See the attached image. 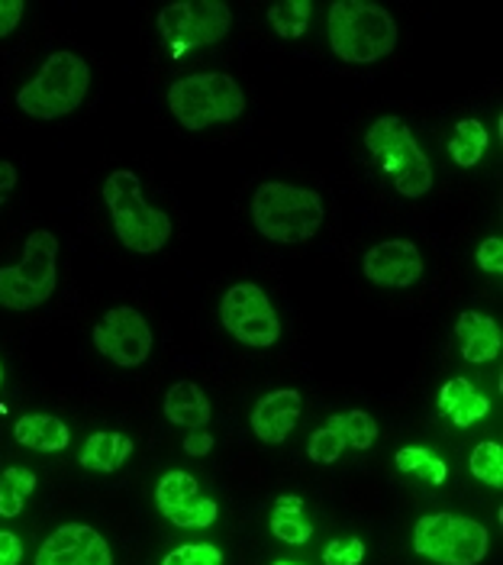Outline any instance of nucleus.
<instances>
[{
	"instance_id": "1",
	"label": "nucleus",
	"mask_w": 503,
	"mask_h": 565,
	"mask_svg": "<svg viewBox=\"0 0 503 565\" xmlns=\"http://www.w3.org/2000/svg\"><path fill=\"white\" fill-rule=\"evenodd\" d=\"M252 220H255V230L265 239L297 246V243L313 239L317 230L323 226V201L310 188L265 181V184L255 188Z\"/></svg>"
},
{
	"instance_id": "2",
	"label": "nucleus",
	"mask_w": 503,
	"mask_h": 565,
	"mask_svg": "<svg viewBox=\"0 0 503 565\" xmlns=\"http://www.w3.org/2000/svg\"><path fill=\"white\" fill-rule=\"evenodd\" d=\"M330 45L352 65L381 62L397 49V23L381 3L335 0L330 7Z\"/></svg>"
},
{
	"instance_id": "3",
	"label": "nucleus",
	"mask_w": 503,
	"mask_h": 565,
	"mask_svg": "<svg viewBox=\"0 0 503 565\" xmlns=\"http://www.w3.org/2000/svg\"><path fill=\"white\" fill-rule=\"evenodd\" d=\"M104 201L114 220V230L129 253L149 256L159 253L171 239V220L165 211L146 204L142 181L136 178V172L129 169L110 172V178L104 181Z\"/></svg>"
},
{
	"instance_id": "4",
	"label": "nucleus",
	"mask_w": 503,
	"mask_h": 565,
	"mask_svg": "<svg viewBox=\"0 0 503 565\" xmlns=\"http://www.w3.org/2000/svg\"><path fill=\"white\" fill-rule=\"evenodd\" d=\"M90 85V68L75 52H55L45 58L40 75L20 87L17 107L33 120H58L75 114Z\"/></svg>"
},
{
	"instance_id": "5",
	"label": "nucleus",
	"mask_w": 503,
	"mask_h": 565,
	"mask_svg": "<svg viewBox=\"0 0 503 565\" xmlns=\"http://www.w3.org/2000/svg\"><path fill=\"white\" fill-rule=\"evenodd\" d=\"M168 107L181 127L197 132L236 120L246 110V94L233 75L223 72L188 75L168 87Z\"/></svg>"
},
{
	"instance_id": "6",
	"label": "nucleus",
	"mask_w": 503,
	"mask_h": 565,
	"mask_svg": "<svg viewBox=\"0 0 503 565\" xmlns=\"http://www.w3.org/2000/svg\"><path fill=\"white\" fill-rule=\"evenodd\" d=\"M365 149L404 198H422L432 188V162L419 149L410 127L400 117H377L365 132Z\"/></svg>"
},
{
	"instance_id": "7",
	"label": "nucleus",
	"mask_w": 503,
	"mask_h": 565,
	"mask_svg": "<svg viewBox=\"0 0 503 565\" xmlns=\"http://www.w3.org/2000/svg\"><path fill=\"white\" fill-rule=\"evenodd\" d=\"M58 281V239L49 230H33L23 243V262L0 268V307L33 310L45 305Z\"/></svg>"
},
{
	"instance_id": "8",
	"label": "nucleus",
	"mask_w": 503,
	"mask_h": 565,
	"mask_svg": "<svg viewBox=\"0 0 503 565\" xmlns=\"http://www.w3.org/2000/svg\"><path fill=\"white\" fill-rule=\"evenodd\" d=\"M488 526L459 514L419 518L414 530V550L436 565H478L488 556Z\"/></svg>"
},
{
	"instance_id": "9",
	"label": "nucleus",
	"mask_w": 503,
	"mask_h": 565,
	"mask_svg": "<svg viewBox=\"0 0 503 565\" xmlns=\"http://www.w3.org/2000/svg\"><path fill=\"white\" fill-rule=\"evenodd\" d=\"M233 26V10L220 0H181L159 13V33L174 55L220 43Z\"/></svg>"
},
{
	"instance_id": "10",
	"label": "nucleus",
	"mask_w": 503,
	"mask_h": 565,
	"mask_svg": "<svg viewBox=\"0 0 503 565\" xmlns=\"http://www.w3.org/2000/svg\"><path fill=\"white\" fill-rule=\"evenodd\" d=\"M220 320H223L226 333H233L243 347H275L281 337V320H278L275 307L268 301V295L252 281H239L223 295Z\"/></svg>"
},
{
	"instance_id": "11",
	"label": "nucleus",
	"mask_w": 503,
	"mask_h": 565,
	"mask_svg": "<svg viewBox=\"0 0 503 565\" xmlns=\"http://www.w3.org/2000/svg\"><path fill=\"white\" fill-rule=\"evenodd\" d=\"M94 347L110 362L124 369H136L152 352V330L136 307H110L94 323Z\"/></svg>"
},
{
	"instance_id": "12",
	"label": "nucleus",
	"mask_w": 503,
	"mask_h": 565,
	"mask_svg": "<svg viewBox=\"0 0 503 565\" xmlns=\"http://www.w3.org/2000/svg\"><path fill=\"white\" fill-rule=\"evenodd\" d=\"M156 501H159V511L165 514V521L174 526H188V530H207L216 521V501L201 494V484L194 476L174 469L165 472L159 488H156Z\"/></svg>"
},
{
	"instance_id": "13",
	"label": "nucleus",
	"mask_w": 503,
	"mask_h": 565,
	"mask_svg": "<svg viewBox=\"0 0 503 565\" xmlns=\"http://www.w3.org/2000/svg\"><path fill=\"white\" fill-rule=\"evenodd\" d=\"M36 565H114V553L94 526L65 523L42 543Z\"/></svg>"
},
{
	"instance_id": "14",
	"label": "nucleus",
	"mask_w": 503,
	"mask_h": 565,
	"mask_svg": "<svg viewBox=\"0 0 503 565\" xmlns=\"http://www.w3.org/2000/svg\"><path fill=\"white\" fill-rule=\"evenodd\" d=\"M362 268L377 288H410L422 275V256L410 239H387L365 253Z\"/></svg>"
},
{
	"instance_id": "15",
	"label": "nucleus",
	"mask_w": 503,
	"mask_h": 565,
	"mask_svg": "<svg viewBox=\"0 0 503 565\" xmlns=\"http://www.w3.org/2000/svg\"><path fill=\"white\" fill-rule=\"evenodd\" d=\"M303 414V397L293 388H281V392L265 394L255 411H252V434L258 436L261 443H285L293 434L297 420Z\"/></svg>"
},
{
	"instance_id": "16",
	"label": "nucleus",
	"mask_w": 503,
	"mask_h": 565,
	"mask_svg": "<svg viewBox=\"0 0 503 565\" xmlns=\"http://www.w3.org/2000/svg\"><path fill=\"white\" fill-rule=\"evenodd\" d=\"M456 337H459V349L464 355V362H491L501 355L503 337L501 323L488 313H478V310H464L456 323Z\"/></svg>"
},
{
	"instance_id": "17",
	"label": "nucleus",
	"mask_w": 503,
	"mask_h": 565,
	"mask_svg": "<svg viewBox=\"0 0 503 565\" xmlns=\"http://www.w3.org/2000/svg\"><path fill=\"white\" fill-rule=\"evenodd\" d=\"M439 414L449 417L459 430H468L471 424H478V420H484L491 414V401L478 392L468 379H452V382L442 385Z\"/></svg>"
},
{
	"instance_id": "18",
	"label": "nucleus",
	"mask_w": 503,
	"mask_h": 565,
	"mask_svg": "<svg viewBox=\"0 0 503 565\" xmlns=\"http://www.w3.org/2000/svg\"><path fill=\"white\" fill-rule=\"evenodd\" d=\"M165 417L171 424H178V427L201 430V427L210 424L213 407H210L207 394L201 392L194 382H178L165 394Z\"/></svg>"
},
{
	"instance_id": "19",
	"label": "nucleus",
	"mask_w": 503,
	"mask_h": 565,
	"mask_svg": "<svg viewBox=\"0 0 503 565\" xmlns=\"http://www.w3.org/2000/svg\"><path fill=\"white\" fill-rule=\"evenodd\" d=\"M13 436H17L20 446L36 449V452H62L72 443L68 427L58 417H49V414H26V417H20L13 424Z\"/></svg>"
},
{
	"instance_id": "20",
	"label": "nucleus",
	"mask_w": 503,
	"mask_h": 565,
	"mask_svg": "<svg viewBox=\"0 0 503 565\" xmlns=\"http://www.w3.org/2000/svg\"><path fill=\"white\" fill-rule=\"evenodd\" d=\"M136 443L124 434H94L87 436L82 449V466L90 472H117L132 456Z\"/></svg>"
},
{
	"instance_id": "21",
	"label": "nucleus",
	"mask_w": 503,
	"mask_h": 565,
	"mask_svg": "<svg viewBox=\"0 0 503 565\" xmlns=\"http://www.w3.org/2000/svg\"><path fill=\"white\" fill-rule=\"evenodd\" d=\"M484 149H488V130H484L478 120H459L452 139H449V156H452V162H456L459 169H471V166L481 162Z\"/></svg>"
},
{
	"instance_id": "22",
	"label": "nucleus",
	"mask_w": 503,
	"mask_h": 565,
	"mask_svg": "<svg viewBox=\"0 0 503 565\" xmlns=\"http://www.w3.org/2000/svg\"><path fill=\"white\" fill-rule=\"evenodd\" d=\"M33 491H36V476L23 466H10L0 476V518H20Z\"/></svg>"
},
{
	"instance_id": "23",
	"label": "nucleus",
	"mask_w": 503,
	"mask_h": 565,
	"mask_svg": "<svg viewBox=\"0 0 503 565\" xmlns=\"http://www.w3.org/2000/svg\"><path fill=\"white\" fill-rule=\"evenodd\" d=\"M310 13H313L310 0H281L268 7V23L281 40H300L310 26Z\"/></svg>"
},
{
	"instance_id": "24",
	"label": "nucleus",
	"mask_w": 503,
	"mask_h": 565,
	"mask_svg": "<svg viewBox=\"0 0 503 565\" xmlns=\"http://www.w3.org/2000/svg\"><path fill=\"white\" fill-rule=\"evenodd\" d=\"M394 462H397L400 472H419L422 479L432 481V484H446V479H449V466L436 452H429L422 446H404L394 456Z\"/></svg>"
},
{
	"instance_id": "25",
	"label": "nucleus",
	"mask_w": 503,
	"mask_h": 565,
	"mask_svg": "<svg viewBox=\"0 0 503 565\" xmlns=\"http://www.w3.org/2000/svg\"><path fill=\"white\" fill-rule=\"evenodd\" d=\"M471 476L488 484V488H501L503 484V446L501 443H478L471 452Z\"/></svg>"
},
{
	"instance_id": "26",
	"label": "nucleus",
	"mask_w": 503,
	"mask_h": 565,
	"mask_svg": "<svg viewBox=\"0 0 503 565\" xmlns=\"http://www.w3.org/2000/svg\"><path fill=\"white\" fill-rule=\"evenodd\" d=\"M342 449H345V436L339 430V414H333V417L327 420V427L313 430L310 443H307V456H310L313 462L330 466V462H339Z\"/></svg>"
},
{
	"instance_id": "27",
	"label": "nucleus",
	"mask_w": 503,
	"mask_h": 565,
	"mask_svg": "<svg viewBox=\"0 0 503 565\" xmlns=\"http://www.w3.org/2000/svg\"><path fill=\"white\" fill-rule=\"evenodd\" d=\"M339 430L345 436V446H352V449H368V446H375L377 439L375 417H368L365 411L339 414Z\"/></svg>"
},
{
	"instance_id": "28",
	"label": "nucleus",
	"mask_w": 503,
	"mask_h": 565,
	"mask_svg": "<svg viewBox=\"0 0 503 565\" xmlns=\"http://www.w3.org/2000/svg\"><path fill=\"white\" fill-rule=\"evenodd\" d=\"M271 533L281 540V543H291V546H303L310 536H313V523L307 521L303 514H271Z\"/></svg>"
},
{
	"instance_id": "29",
	"label": "nucleus",
	"mask_w": 503,
	"mask_h": 565,
	"mask_svg": "<svg viewBox=\"0 0 503 565\" xmlns=\"http://www.w3.org/2000/svg\"><path fill=\"white\" fill-rule=\"evenodd\" d=\"M162 565H223V550H216L213 543H188L171 550Z\"/></svg>"
},
{
	"instance_id": "30",
	"label": "nucleus",
	"mask_w": 503,
	"mask_h": 565,
	"mask_svg": "<svg viewBox=\"0 0 503 565\" xmlns=\"http://www.w3.org/2000/svg\"><path fill=\"white\" fill-rule=\"evenodd\" d=\"M365 559V543L349 536V540H333L323 550V563L327 565H362Z\"/></svg>"
},
{
	"instance_id": "31",
	"label": "nucleus",
	"mask_w": 503,
	"mask_h": 565,
	"mask_svg": "<svg viewBox=\"0 0 503 565\" xmlns=\"http://www.w3.org/2000/svg\"><path fill=\"white\" fill-rule=\"evenodd\" d=\"M478 268L488 275H503V239L501 236H488L478 246Z\"/></svg>"
},
{
	"instance_id": "32",
	"label": "nucleus",
	"mask_w": 503,
	"mask_h": 565,
	"mask_svg": "<svg viewBox=\"0 0 503 565\" xmlns=\"http://www.w3.org/2000/svg\"><path fill=\"white\" fill-rule=\"evenodd\" d=\"M26 3L23 0H0V36H10L23 17Z\"/></svg>"
},
{
	"instance_id": "33",
	"label": "nucleus",
	"mask_w": 503,
	"mask_h": 565,
	"mask_svg": "<svg viewBox=\"0 0 503 565\" xmlns=\"http://www.w3.org/2000/svg\"><path fill=\"white\" fill-rule=\"evenodd\" d=\"M23 563V540L17 533L0 530V565H20Z\"/></svg>"
},
{
	"instance_id": "34",
	"label": "nucleus",
	"mask_w": 503,
	"mask_h": 565,
	"mask_svg": "<svg viewBox=\"0 0 503 565\" xmlns=\"http://www.w3.org/2000/svg\"><path fill=\"white\" fill-rule=\"evenodd\" d=\"M210 449H213V434H210L207 427H201V430H191V436L184 439V452L188 456H207Z\"/></svg>"
},
{
	"instance_id": "35",
	"label": "nucleus",
	"mask_w": 503,
	"mask_h": 565,
	"mask_svg": "<svg viewBox=\"0 0 503 565\" xmlns=\"http://www.w3.org/2000/svg\"><path fill=\"white\" fill-rule=\"evenodd\" d=\"M17 188V166L10 162H0V204L7 201V194Z\"/></svg>"
},
{
	"instance_id": "36",
	"label": "nucleus",
	"mask_w": 503,
	"mask_h": 565,
	"mask_svg": "<svg viewBox=\"0 0 503 565\" xmlns=\"http://www.w3.org/2000/svg\"><path fill=\"white\" fill-rule=\"evenodd\" d=\"M275 511L278 514H303V498L300 494H281L275 501Z\"/></svg>"
},
{
	"instance_id": "37",
	"label": "nucleus",
	"mask_w": 503,
	"mask_h": 565,
	"mask_svg": "<svg viewBox=\"0 0 503 565\" xmlns=\"http://www.w3.org/2000/svg\"><path fill=\"white\" fill-rule=\"evenodd\" d=\"M0 388H3V362H0Z\"/></svg>"
},
{
	"instance_id": "38",
	"label": "nucleus",
	"mask_w": 503,
	"mask_h": 565,
	"mask_svg": "<svg viewBox=\"0 0 503 565\" xmlns=\"http://www.w3.org/2000/svg\"><path fill=\"white\" fill-rule=\"evenodd\" d=\"M271 565H297V563H285V559H278V563H271Z\"/></svg>"
}]
</instances>
